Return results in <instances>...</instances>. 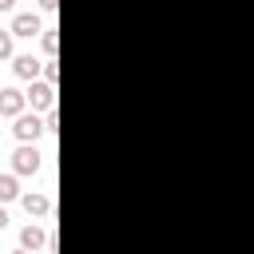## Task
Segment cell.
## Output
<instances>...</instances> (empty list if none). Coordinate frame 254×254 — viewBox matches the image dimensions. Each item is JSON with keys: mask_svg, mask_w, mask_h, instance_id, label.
<instances>
[{"mask_svg": "<svg viewBox=\"0 0 254 254\" xmlns=\"http://www.w3.org/2000/svg\"><path fill=\"white\" fill-rule=\"evenodd\" d=\"M44 131H48V123H44L36 111H24V115H16V119H12V135H16L20 143H36Z\"/></svg>", "mask_w": 254, "mask_h": 254, "instance_id": "cell-2", "label": "cell"}, {"mask_svg": "<svg viewBox=\"0 0 254 254\" xmlns=\"http://www.w3.org/2000/svg\"><path fill=\"white\" fill-rule=\"evenodd\" d=\"M12 36H20V40L44 36V24H40V16H36V12H16V16H12Z\"/></svg>", "mask_w": 254, "mask_h": 254, "instance_id": "cell-5", "label": "cell"}, {"mask_svg": "<svg viewBox=\"0 0 254 254\" xmlns=\"http://www.w3.org/2000/svg\"><path fill=\"white\" fill-rule=\"evenodd\" d=\"M24 190H20V183H16V175H0V202H16Z\"/></svg>", "mask_w": 254, "mask_h": 254, "instance_id": "cell-9", "label": "cell"}, {"mask_svg": "<svg viewBox=\"0 0 254 254\" xmlns=\"http://www.w3.org/2000/svg\"><path fill=\"white\" fill-rule=\"evenodd\" d=\"M20 202H24V210H28L32 218H48V214H52V198H48V194H40V190L20 194Z\"/></svg>", "mask_w": 254, "mask_h": 254, "instance_id": "cell-7", "label": "cell"}, {"mask_svg": "<svg viewBox=\"0 0 254 254\" xmlns=\"http://www.w3.org/2000/svg\"><path fill=\"white\" fill-rule=\"evenodd\" d=\"M40 163H44V155L36 151V143H20L12 151V175H36Z\"/></svg>", "mask_w": 254, "mask_h": 254, "instance_id": "cell-3", "label": "cell"}, {"mask_svg": "<svg viewBox=\"0 0 254 254\" xmlns=\"http://www.w3.org/2000/svg\"><path fill=\"white\" fill-rule=\"evenodd\" d=\"M12 254H28V250H12Z\"/></svg>", "mask_w": 254, "mask_h": 254, "instance_id": "cell-16", "label": "cell"}, {"mask_svg": "<svg viewBox=\"0 0 254 254\" xmlns=\"http://www.w3.org/2000/svg\"><path fill=\"white\" fill-rule=\"evenodd\" d=\"M24 111H28V95H24L20 87H0V115L16 119V115H24Z\"/></svg>", "mask_w": 254, "mask_h": 254, "instance_id": "cell-4", "label": "cell"}, {"mask_svg": "<svg viewBox=\"0 0 254 254\" xmlns=\"http://www.w3.org/2000/svg\"><path fill=\"white\" fill-rule=\"evenodd\" d=\"M56 4H60V0H40V8H44V12H56Z\"/></svg>", "mask_w": 254, "mask_h": 254, "instance_id": "cell-13", "label": "cell"}, {"mask_svg": "<svg viewBox=\"0 0 254 254\" xmlns=\"http://www.w3.org/2000/svg\"><path fill=\"white\" fill-rule=\"evenodd\" d=\"M44 79H48V83L60 79V64H56V60H44Z\"/></svg>", "mask_w": 254, "mask_h": 254, "instance_id": "cell-12", "label": "cell"}, {"mask_svg": "<svg viewBox=\"0 0 254 254\" xmlns=\"http://www.w3.org/2000/svg\"><path fill=\"white\" fill-rule=\"evenodd\" d=\"M48 242V230L40 226V222H28L24 230H20V250H28V254H36L40 246Z\"/></svg>", "mask_w": 254, "mask_h": 254, "instance_id": "cell-8", "label": "cell"}, {"mask_svg": "<svg viewBox=\"0 0 254 254\" xmlns=\"http://www.w3.org/2000/svg\"><path fill=\"white\" fill-rule=\"evenodd\" d=\"M12 40H16V36H12V28H0V60H8V56H12Z\"/></svg>", "mask_w": 254, "mask_h": 254, "instance_id": "cell-11", "label": "cell"}, {"mask_svg": "<svg viewBox=\"0 0 254 254\" xmlns=\"http://www.w3.org/2000/svg\"><path fill=\"white\" fill-rule=\"evenodd\" d=\"M24 95H28V107H32V111H44V115L56 111V83H48V79H32Z\"/></svg>", "mask_w": 254, "mask_h": 254, "instance_id": "cell-1", "label": "cell"}, {"mask_svg": "<svg viewBox=\"0 0 254 254\" xmlns=\"http://www.w3.org/2000/svg\"><path fill=\"white\" fill-rule=\"evenodd\" d=\"M0 230H8V210H4V202H0Z\"/></svg>", "mask_w": 254, "mask_h": 254, "instance_id": "cell-14", "label": "cell"}, {"mask_svg": "<svg viewBox=\"0 0 254 254\" xmlns=\"http://www.w3.org/2000/svg\"><path fill=\"white\" fill-rule=\"evenodd\" d=\"M12 71H16L20 79H28V83H32V79H40V75H44V60H36L32 52H24V56H16V60H12Z\"/></svg>", "mask_w": 254, "mask_h": 254, "instance_id": "cell-6", "label": "cell"}, {"mask_svg": "<svg viewBox=\"0 0 254 254\" xmlns=\"http://www.w3.org/2000/svg\"><path fill=\"white\" fill-rule=\"evenodd\" d=\"M16 8V0H0V12H12Z\"/></svg>", "mask_w": 254, "mask_h": 254, "instance_id": "cell-15", "label": "cell"}, {"mask_svg": "<svg viewBox=\"0 0 254 254\" xmlns=\"http://www.w3.org/2000/svg\"><path fill=\"white\" fill-rule=\"evenodd\" d=\"M40 48H44V56H48V60H56V48H60V36H56V28H44V36H40Z\"/></svg>", "mask_w": 254, "mask_h": 254, "instance_id": "cell-10", "label": "cell"}]
</instances>
